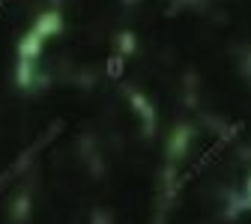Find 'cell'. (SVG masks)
I'll list each match as a JSON object with an SVG mask.
<instances>
[{"label":"cell","instance_id":"6da1fadb","mask_svg":"<svg viewBox=\"0 0 251 224\" xmlns=\"http://www.w3.org/2000/svg\"><path fill=\"white\" fill-rule=\"evenodd\" d=\"M60 129H63V123H54L51 129H48V132H45V135L39 138V141H33V144H30V147H27V149L21 152V158H18V162H12V165L6 168V174L0 176V188H3V185H6L9 179H15V176H18V174H21L24 168H30V162H33V158H36V152H42V149H45V147H48V144L54 141V135H57Z\"/></svg>","mask_w":251,"mask_h":224}]
</instances>
